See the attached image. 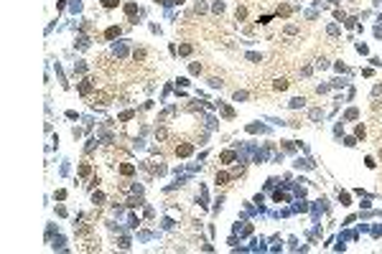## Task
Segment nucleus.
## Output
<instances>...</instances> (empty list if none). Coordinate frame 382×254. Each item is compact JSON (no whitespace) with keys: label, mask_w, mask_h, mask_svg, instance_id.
Wrapping results in <instances>:
<instances>
[{"label":"nucleus","mask_w":382,"mask_h":254,"mask_svg":"<svg viewBox=\"0 0 382 254\" xmlns=\"http://www.w3.org/2000/svg\"><path fill=\"white\" fill-rule=\"evenodd\" d=\"M191 150H194V147H191V145H181V147H178L176 152L181 155V158H186V155H191Z\"/></svg>","instance_id":"1"},{"label":"nucleus","mask_w":382,"mask_h":254,"mask_svg":"<svg viewBox=\"0 0 382 254\" xmlns=\"http://www.w3.org/2000/svg\"><path fill=\"white\" fill-rule=\"evenodd\" d=\"M273 87H275L278 92H283V89H288V82H285V79H278V82H275Z\"/></svg>","instance_id":"2"},{"label":"nucleus","mask_w":382,"mask_h":254,"mask_svg":"<svg viewBox=\"0 0 382 254\" xmlns=\"http://www.w3.org/2000/svg\"><path fill=\"white\" fill-rule=\"evenodd\" d=\"M303 102H306L303 97H296V99H291V107H296V109H298V107H303Z\"/></svg>","instance_id":"3"},{"label":"nucleus","mask_w":382,"mask_h":254,"mask_svg":"<svg viewBox=\"0 0 382 254\" xmlns=\"http://www.w3.org/2000/svg\"><path fill=\"white\" fill-rule=\"evenodd\" d=\"M107 38H115V36H120V28H107V33H105Z\"/></svg>","instance_id":"4"},{"label":"nucleus","mask_w":382,"mask_h":254,"mask_svg":"<svg viewBox=\"0 0 382 254\" xmlns=\"http://www.w3.org/2000/svg\"><path fill=\"white\" fill-rule=\"evenodd\" d=\"M120 170H122V175H132V170H135V168H132V165H127V163H125V165H122Z\"/></svg>","instance_id":"5"},{"label":"nucleus","mask_w":382,"mask_h":254,"mask_svg":"<svg viewBox=\"0 0 382 254\" xmlns=\"http://www.w3.org/2000/svg\"><path fill=\"white\" fill-rule=\"evenodd\" d=\"M227 181H229L227 173H217V183H227Z\"/></svg>","instance_id":"6"},{"label":"nucleus","mask_w":382,"mask_h":254,"mask_svg":"<svg viewBox=\"0 0 382 254\" xmlns=\"http://www.w3.org/2000/svg\"><path fill=\"white\" fill-rule=\"evenodd\" d=\"M125 10H127V15H132V13L138 10V5H135V3H127V5H125Z\"/></svg>","instance_id":"7"},{"label":"nucleus","mask_w":382,"mask_h":254,"mask_svg":"<svg viewBox=\"0 0 382 254\" xmlns=\"http://www.w3.org/2000/svg\"><path fill=\"white\" fill-rule=\"evenodd\" d=\"M232 158H235V152H229V150H227V152H222V160H224V163H229Z\"/></svg>","instance_id":"8"},{"label":"nucleus","mask_w":382,"mask_h":254,"mask_svg":"<svg viewBox=\"0 0 382 254\" xmlns=\"http://www.w3.org/2000/svg\"><path fill=\"white\" fill-rule=\"evenodd\" d=\"M166 135H168V132H166V130H163V127H161V130H156V137H158V140H163V137H166Z\"/></svg>","instance_id":"9"},{"label":"nucleus","mask_w":382,"mask_h":254,"mask_svg":"<svg viewBox=\"0 0 382 254\" xmlns=\"http://www.w3.org/2000/svg\"><path fill=\"white\" fill-rule=\"evenodd\" d=\"M117 3H120V0H105V8H115Z\"/></svg>","instance_id":"10"},{"label":"nucleus","mask_w":382,"mask_h":254,"mask_svg":"<svg viewBox=\"0 0 382 254\" xmlns=\"http://www.w3.org/2000/svg\"><path fill=\"white\" fill-rule=\"evenodd\" d=\"M245 15H247V10H245V8H237V18H240V21H242Z\"/></svg>","instance_id":"11"},{"label":"nucleus","mask_w":382,"mask_h":254,"mask_svg":"<svg viewBox=\"0 0 382 254\" xmlns=\"http://www.w3.org/2000/svg\"><path fill=\"white\" fill-rule=\"evenodd\" d=\"M176 3H183V0H176Z\"/></svg>","instance_id":"12"}]
</instances>
